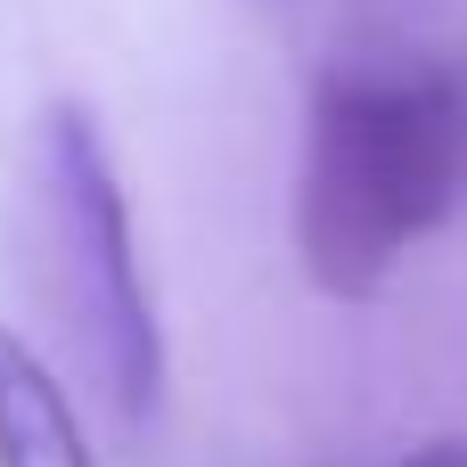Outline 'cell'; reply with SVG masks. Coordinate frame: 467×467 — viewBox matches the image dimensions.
<instances>
[{"label":"cell","instance_id":"1","mask_svg":"<svg viewBox=\"0 0 467 467\" xmlns=\"http://www.w3.org/2000/svg\"><path fill=\"white\" fill-rule=\"evenodd\" d=\"M467 197V131L443 66H328L304 115L296 254L337 304H369L394 263Z\"/></svg>","mask_w":467,"mask_h":467},{"label":"cell","instance_id":"5","mask_svg":"<svg viewBox=\"0 0 467 467\" xmlns=\"http://www.w3.org/2000/svg\"><path fill=\"white\" fill-rule=\"evenodd\" d=\"M443 82H451V99H460V131H467V49L443 66Z\"/></svg>","mask_w":467,"mask_h":467},{"label":"cell","instance_id":"4","mask_svg":"<svg viewBox=\"0 0 467 467\" xmlns=\"http://www.w3.org/2000/svg\"><path fill=\"white\" fill-rule=\"evenodd\" d=\"M402 467H467V435H435V443H419Z\"/></svg>","mask_w":467,"mask_h":467},{"label":"cell","instance_id":"3","mask_svg":"<svg viewBox=\"0 0 467 467\" xmlns=\"http://www.w3.org/2000/svg\"><path fill=\"white\" fill-rule=\"evenodd\" d=\"M0 467H99L66 386L16 328H0Z\"/></svg>","mask_w":467,"mask_h":467},{"label":"cell","instance_id":"2","mask_svg":"<svg viewBox=\"0 0 467 467\" xmlns=\"http://www.w3.org/2000/svg\"><path fill=\"white\" fill-rule=\"evenodd\" d=\"M33 213H41V296L57 304L90 386L123 427H148L164 402V328L131 246L123 172L90 107L57 99L33 123Z\"/></svg>","mask_w":467,"mask_h":467}]
</instances>
